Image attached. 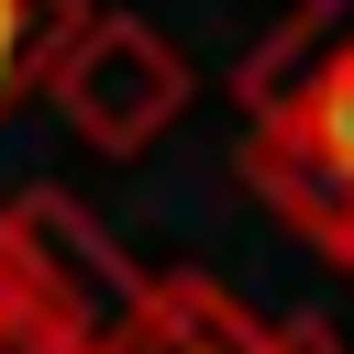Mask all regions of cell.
I'll return each instance as SVG.
<instances>
[{"mask_svg":"<svg viewBox=\"0 0 354 354\" xmlns=\"http://www.w3.org/2000/svg\"><path fill=\"white\" fill-rule=\"evenodd\" d=\"M0 299L22 310L33 343H55V354H100V343L133 321L144 277L122 266V243H111L66 188H22V199L0 210Z\"/></svg>","mask_w":354,"mask_h":354,"instance_id":"obj_1","label":"cell"},{"mask_svg":"<svg viewBox=\"0 0 354 354\" xmlns=\"http://www.w3.org/2000/svg\"><path fill=\"white\" fill-rule=\"evenodd\" d=\"M33 88L55 100V122H66L77 144L144 155V144L188 111V55H177L155 22H133V11H77V22L55 33V55H44Z\"/></svg>","mask_w":354,"mask_h":354,"instance_id":"obj_2","label":"cell"},{"mask_svg":"<svg viewBox=\"0 0 354 354\" xmlns=\"http://www.w3.org/2000/svg\"><path fill=\"white\" fill-rule=\"evenodd\" d=\"M100 354H332L321 321H243L221 288H144Z\"/></svg>","mask_w":354,"mask_h":354,"instance_id":"obj_3","label":"cell"},{"mask_svg":"<svg viewBox=\"0 0 354 354\" xmlns=\"http://www.w3.org/2000/svg\"><path fill=\"white\" fill-rule=\"evenodd\" d=\"M88 0H0V111L44 77V55H55V33L77 22Z\"/></svg>","mask_w":354,"mask_h":354,"instance_id":"obj_4","label":"cell"},{"mask_svg":"<svg viewBox=\"0 0 354 354\" xmlns=\"http://www.w3.org/2000/svg\"><path fill=\"white\" fill-rule=\"evenodd\" d=\"M0 354H55V343H33V332H22V310L0 299Z\"/></svg>","mask_w":354,"mask_h":354,"instance_id":"obj_5","label":"cell"},{"mask_svg":"<svg viewBox=\"0 0 354 354\" xmlns=\"http://www.w3.org/2000/svg\"><path fill=\"white\" fill-rule=\"evenodd\" d=\"M343 266H354V254H343Z\"/></svg>","mask_w":354,"mask_h":354,"instance_id":"obj_6","label":"cell"}]
</instances>
